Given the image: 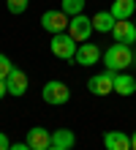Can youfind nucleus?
I'll list each match as a JSON object with an SVG mask.
<instances>
[{"label":"nucleus","mask_w":136,"mask_h":150,"mask_svg":"<svg viewBox=\"0 0 136 150\" xmlns=\"http://www.w3.org/2000/svg\"><path fill=\"white\" fill-rule=\"evenodd\" d=\"M133 49L128 47V44H112L106 52H104V66L109 68V71H125L128 66H133Z\"/></svg>","instance_id":"obj_1"},{"label":"nucleus","mask_w":136,"mask_h":150,"mask_svg":"<svg viewBox=\"0 0 136 150\" xmlns=\"http://www.w3.org/2000/svg\"><path fill=\"white\" fill-rule=\"evenodd\" d=\"M76 44H79V41L71 36V33H54L49 49H52V55L60 57V60H74V57H76V49H79Z\"/></svg>","instance_id":"obj_2"},{"label":"nucleus","mask_w":136,"mask_h":150,"mask_svg":"<svg viewBox=\"0 0 136 150\" xmlns=\"http://www.w3.org/2000/svg\"><path fill=\"white\" fill-rule=\"evenodd\" d=\"M41 98L47 101L49 107H63V104H68L71 90H68V85H66V82H60V79H52V82H47V85H44Z\"/></svg>","instance_id":"obj_3"},{"label":"nucleus","mask_w":136,"mask_h":150,"mask_svg":"<svg viewBox=\"0 0 136 150\" xmlns=\"http://www.w3.org/2000/svg\"><path fill=\"white\" fill-rule=\"evenodd\" d=\"M68 22H71V16L63 11V8H49V11H44L41 14V28L47 30V33H68Z\"/></svg>","instance_id":"obj_4"},{"label":"nucleus","mask_w":136,"mask_h":150,"mask_svg":"<svg viewBox=\"0 0 136 150\" xmlns=\"http://www.w3.org/2000/svg\"><path fill=\"white\" fill-rule=\"evenodd\" d=\"M93 16H85V14H76V16H71V22H68V33L74 36L79 44H85L90 36H93Z\"/></svg>","instance_id":"obj_5"},{"label":"nucleus","mask_w":136,"mask_h":150,"mask_svg":"<svg viewBox=\"0 0 136 150\" xmlns=\"http://www.w3.org/2000/svg\"><path fill=\"white\" fill-rule=\"evenodd\" d=\"M87 90L93 93V96H109V93H114V71H109V68H106V71L90 76Z\"/></svg>","instance_id":"obj_6"},{"label":"nucleus","mask_w":136,"mask_h":150,"mask_svg":"<svg viewBox=\"0 0 136 150\" xmlns=\"http://www.w3.org/2000/svg\"><path fill=\"white\" fill-rule=\"evenodd\" d=\"M112 38H114V44H128V47L136 44V25L131 19H120L112 30Z\"/></svg>","instance_id":"obj_7"},{"label":"nucleus","mask_w":136,"mask_h":150,"mask_svg":"<svg viewBox=\"0 0 136 150\" xmlns=\"http://www.w3.org/2000/svg\"><path fill=\"white\" fill-rule=\"evenodd\" d=\"M6 87H8V93H11V96H16V98L25 96L27 93V74L22 71V68L14 66V71L6 76Z\"/></svg>","instance_id":"obj_8"},{"label":"nucleus","mask_w":136,"mask_h":150,"mask_svg":"<svg viewBox=\"0 0 136 150\" xmlns=\"http://www.w3.org/2000/svg\"><path fill=\"white\" fill-rule=\"evenodd\" d=\"M104 55H101V49H98V44H79V49H76V63L79 66H95L98 60H101Z\"/></svg>","instance_id":"obj_9"},{"label":"nucleus","mask_w":136,"mask_h":150,"mask_svg":"<svg viewBox=\"0 0 136 150\" xmlns=\"http://www.w3.org/2000/svg\"><path fill=\"white\" fill-rule=\"evenodd\" d=\"M27 145H30L33 150H47L52 145V131L41 128V126L30 128V131H27Z\"/></svg>","instance_id":"obj_10"},{"label":"nucleus","mask_w":136,"mask_h":150,"mask_svg":"<svg viewBox=\"0 0 136 150\" xmlns=\"http://www.w3.org/2000/svg\"><path fill=\"white\" fill-rule=\"evenodd\" d=\"M104 147L106 150H131V137L123 131H106L104 134Z\"/></svg>","instance_id":"obj_11"},{"label":"nucleus","mask_w":136,"mask_h":150,"mask_svg":"<svg viewBox=\"0 0 136 150\" xmlns=\"http://www.w3.org/2000/svg\"><path fill=\"white\" fill-rule=\"evenodd\" d=\"M114 93L117 96H133L136 93V79L125 71H117L114 74Z\"/></svg>","instance_id":"obj_12"},{"label":"nucleus","mask_w":136,"mask_h":150,"mask_svg":"<svg viewBox=\"0 0 136 150\" xmlns=\"http://www.w3.org/2000/svg\"><path fill=\"white\" fill-rule=\"evenodd\" d=\"M109 11L114 14V19H131V16H136V0H114L112 8Z\"/></svg>","instance_id":"obj_13"},{"label":"nucleus","mask_w":136,"mask_h":150,"mask_svg":"<svg viewBox=\"0 0 136 150\" xmlns=\"http://www.w3.org/2000/svg\"><path fill=\"white\" fill-rule=\"evenodd\" d=\"M114 25H117V19H114L112 11H98V14L93 16V28H95L98 33H112Z\"/></svg>","instance_id":"obj_14"},{"label":"nucleus","mask_w":136,"mask_h":150,"mask_svg":"<svg viewBox=\"0 0 136 150\" xmlns=\"http://www.w3.org/2000/svg\"><path fill=\"white\" fill-rule=\"evenodd\" d=\"M52 145H57V147H74L76 145V134H74V131H68V128H57V131H54V134H52Z\"/></svg>","instance_id":"obj_15"},{"label":"nucleus","mask_w":136,"mask_h":150,"mask_svg":"<svg viewBox=\"0 0 136 150\" xmlns=\"http://www.w3.org/2000/svg\"><path fill=\"white\" fill-rule=\"evenodd\" d=\"M85 3H87V0H63V3H60V8H63V11H66L68 16H76V14H82V11H85Z\"/></svg>","instance_id":"obj_16"},{"label":"nucleus","mask_w":136,"mask_h":150,"mask_svg":"<svg viewBox=\"0 0 136 150\" xmlns=\"http://www.w3.org/2000/svg\"><path fill=\"white\" fill-rule=\"evenodd\" d=\"M27 6H30V0H6V8L11 14H25Z\"/></svg>","instance_id":"obj_17"},{"label":"nucleus","mask_w":136,"mask_h":150,"mask_svg":"<svg viewBox=\"0 0 136 150\" xmlns=\"http://www.w3.org/2000/svg\"><path fill=\"white\" fill-rule=\"evenodd\" d=\"M11 71H14V63H11V60H8V57L3 55V52H0V79H6Z\"/></svg>","instance_id":"obj_18"},{"label":"nucleus","mask_w":136,"mask_h":150,"mask_svg":"<svg viewBox=\"0 0 136 150\" xmlns=\"http://www.w3.org/2000/svg\"><path fill=\"white\" fill-rule=\"evenodd\" d=\"M0 150H11V145H8V137L0 131Z\"/></svg>","instance_id":"obj_19"},{"label":"nucleus","mask_w":136,"mask_h":150,"mask_svg":"<svg viewBox=\"0 0 136 150\" xmlns=\"http://www.w3.org/2000/svg\"><path fill=\"white\" fill-rule=\"evenodd\" d=\"M11 150H33L27 142H19V145H11Z\"/></svg>","instance_id":"obj_20"},{"label":"nucleus","mask_w":136,"mask_h":150,"mask_svg":"<svg viewBox=\"0 0 136 150\" xmlns=\"http://www.w3.org/2000/svg\"><path fill=\"white\" fill-rule=\"evenodd\" d=\"M3 96H8V87H6V79H0V98Z\"/></svg>","instance_id":"obj_21"},{"label":"nucleus","mask_w":136,"mask_h":150,"mask_svg":"<svg viewBox=\"0 0 136 150\" xmlns=\"http://www.w3.org/2000/svg\"><path fill=\"white\" fill-rule=\"evenodd\" d=\"M131 150H136V131L131 134Z\"/></svg>","instance_id":"obj_22"},{"label":"nucleus","mask_w":136,"mask_h":150,"mask_svg":"<svg viewBox=\"0 0 136 150\" xmlns=\"http://www.w3.org/2000/svg\"><path fill=\"white\" fill-rule=\"evenodd\" d=\"M47 150H68V147H57V145H49Z\"/></svg>","instance_id":"obj_23"},{"label":"nucleus","mask_w":136,"mask_h":150,"mask_svg":"<svg viewBox=\"0 0 136 150\" xmlns=\"http://www.w3.org/2000/svg\"><path fill=\"white\" fill-rule=\"evenodd\" d=\"M133 25H136V16H133Z\"/></svg>","instance_id":"obj_24"}]
</instances>
